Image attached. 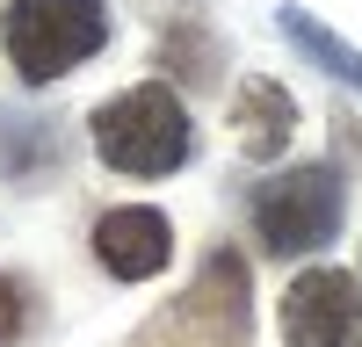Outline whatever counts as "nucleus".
Returning a JSON list of instances; mask_svg holds the SVG:
<instances>
[{
	"label": "nucleus",
	"mask_w": 362,
	"mask_h": 347,
	"mask_svg": "<svg viewBox=\"0 0 362 347\" xmlns=\"http://www.w3.org/2000/svg\"><path fill=\"white\" fill-rule=\"evenodd\" d=\"M95 152L116 166V174H174L189 159V109L174 102V87L145 80V87H124L116 102L95 109Z\"/></svg>",
	"instance_id": "f257e3e1"
},
{
	"label": "nucleus",
	"mask_w": 362,
	"mask_h": 347,
	"mask_svg": "<svg viewBox=\"0 0 362 347\" xmlns=\"http://www.w3.org/2000/svg\"><path fill=\"white\" fill-rule=\"evenodd\" d=\"M334 224H341V181H334V166H290L276 174L261 195H254V239L261 253H312L334 239Z\"/></svg>",
	"instance_id": "7ed1b4c3"
},
{
	"label": "nucleus",
	"mask_w": 362,
	"mask_h": 347,
	"mask_svg": "<svg viewBox=\"0 0 362 347\" xmlns=\"http://www.w3.org/2000/svg\"><path fill=\"white\" fill-rule=\"evenodd\" d=\"M95 253H102V268L116 282H145V275H160L167 260H174V224L160 210H145V202H131V210H109L95 224Z\"/></svg>",
	"instance_id": "39448f33"
},
{
	"label": "nucleus",
	"mask_w": 362,
	"mask_h": 347,
	"mask_svg": "<svg viewBox=\"0 0 362 347\" xmlns=\"http://www.w3.org/2000/svg\"><path fill=\"white\" fill-rule=\"evenodd\" d=\"M22 326H29V289L15 275H0V347H15Z\"/></svg>",
	"instance_id": "6e6552de"
},
{
	"label": "nucleus",
	"mask_w": 362,
	"mask_h": 347,
	"mask_svg": "<svg viewBox=\"0 0 362 347\" xmlns=\"http://www.w3.org/2000/svg\"><path fill=\"white\" fill-rule=\"evenodd\" d=\"M232 123H239V145H247L254 159H276L283 145H290V130H297V109H290V95H283L276 80H247V87H239Z\"/></svg>",
	"instance_id": "423d86ee"
},
{
	"label": "nucleus",
	"mask_w": 362,
	"mask_h": 347,
	"mask_svg": "<svg viewBox=\"0 0 362 347\" xmlns=\"http://www.w3.org/2000/svg\"><path fill=\"white\" fill-rule=\"evenodd\" d=\"M0 37L22 80H58L80 58H95L109 37V8L102 0H15L0 15Z\"/></svg>",
	"instance_id": "f03ea898"
},
{
	"label": "nucleus",
	"mask_w": 362,
	"mask_h": 347,
	"mask_svg": "<svg viewBox=\"0 0 362 347\" xmlns=\"http://www.w3.org/2000/svg\"><path fill=\"white\" fill-rule=\"evenodd\" d=\"M283 340L290 347H362V289L341 268H305L283 289Z\"/></svg>",
	"instance_id": "20e7f679"
},
{
	"label": "nucleus",
	"mask_w": 362,
	"mask_h": 347,
	"mask_svg": "<svg viewBox=\"0 0 362 347\" xmlns=\"http://www.w3.org/2000/svg\"><path fill=\"white\" fill-rule=\"evenodd\" d=\"M283 37L297 44V51H312V58H326V66H334L348 87H362V58L341 44V37H326V29L312 22V15H297V8H283Z\"/></svg>",
	"instance_id": "0eeeda50"
}]
</instances>
